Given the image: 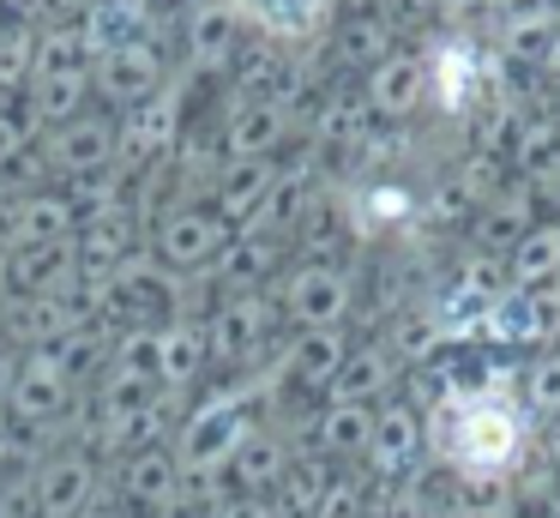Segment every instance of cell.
<instances>
[{
  "mask_svg": "<svg viewBox=\"0 0 560 518\" xmlns=\"http://www.w3.org/2000/svg\"><path fill=\"white\" fill-rule=\"evenodd\" d=\"M254 422H259V392H254L247 373H242V380H223L218 392H206L182 422H175V446H170V452H175V464H182V476L223 470Z\"/></svg>",
  "mask_w": 560,
  "mask_h": 518,
  "instance_id": "2",
  "label": "cell"
},
{
  "mask_svg": "<svg viewBox=\"0 0 560 518\" xmlns=\"http://www.w3.org/2000/svg\"><path fill=\"white\" fill-rule=\"evenodd\" d=\"M182 139H187V79H170L151 103L115 115V145H121V163L133 169V175L163 169Z\"/></svg>",
  "mask_w": 560,
  "mask_h": 518,
  "instance_id": "4",
  "label": "cell"
},
{
  "mask_svg": "<svg viewBox=\"0 0 560 518\" xmlns=\"http://www.w3.org/2000/svg\"><path fill=\"white\" fill-rule=\"evenodd\" d=\"M151 24H158L151 0H85L79 31L91 36V48H97V55H115V48L139 43V36H158Z\"/></svg>",
  "mask_w": 560,
  "mask_h": 518,
  "instance_id": "29",
  "label": "cell"
},
{
  "mask_svg": "<svg viewBox=\"0 0 560 518\" xmlns=\"http://www.w3.org/2000/svg\"><path fill=\"white\" fill-rule=\"evenodd\" d=\"M211 368V349H206V320H170L151 332V373H158L163 392H187L199 385Z\"/></svg>",
  "mask_w": 560,
  "mask_h": 518,
  "instance_id": "22",
  "label": "cell"
},
{
  "mask_svg": "<svg viewBox=\"0 0 560 518\" xmlns=\"http://www.w3.org/2000/svg\"><path fill=\"white\" fill-rule=\"evenodd\" d=\"M85 211L67 199L61 187H31L7 205V229H13V248H31V241H73Z\"/></svg>",
  "mask_w": 560,
  "mask_h": 518,
  "instance_id": "24",
  "label": "cell"
},
{
  "mask_svg": "<svg viewBox=\"0 0 560 518\" xmlns=\"http://www.w3.org/2000/svg\"><path fill=\"white\" fill-rule=\"evenodd\" d=\"M235 229L223 223L211 205H170V211L151 223V260L170 265L175 277H211V265L223 260Z\"/></svg>",
  "mask_w": 560,
  "mask_h": 518,
  "instance_id": "5",
  "label": "cell"
},
{
  "mask_svg": "<svg viewBox=\"0 0 560 518\" xmlns=\"http://www.w3.org/2000/svg\"><path fill=\"white\" fill-rule=\"evenodd\" d=\"M242 19L271 43H302L331 19V0H242Z\"/></svg>",
  "mask_w": 560,
  "mask_h": 518,
  "instance_id": "31",
  "label": "cell"
},
{
  "mask_svg": "<svg viewBox=\"0 0 560 518\" xmlns=\"http://www.w3.org/2000/svg\"><path fill=\"white\" fill-rule=\"evenodd\" d=\"M350 332L343 325H326V332H295L290 344L278 349V373L283 385H295V392H331V380L343 373V361H350Z\"/></svg>",
  "mask_w": 560,
  "mask_h": 518,
  "instance_id": "20",
  "label": "cell"
},
{
  "mask_svg": "<svg viewBox=\"0 0 560 518\" xmlns=\"http://www.w3.org/2000/svg\"><path fill=\"white\" fill-rule=\"evenodd\" d=\"M0 284L19 301H37V296H55V289L79 284L73 241H31V248H13L0 260Z\"/></svg>",
  "mask_w": 560,
  "mask_h": 518,
  "instance_id": "19",
  "label": "cell"
},
{
  "mask_svg": "<svg viewBox=\"0 0 560 518\" xmlns=\"http://www.w3.org/2000/svg\"><path fill=\"white\" fill-rule=\"evenodd\" d=\"M271 181H278V157H254V163H223L218 187H211V211L223 217L230 229H247L259 217V205H266Z\"/></svg>",
  "mask_w": 560,
  "mask_h": 518,
  "instance_id": "27",
  "label": "cell"
},
{
  "mask_svg": "<svg viewBox=\"0 0 560 518\" xmlns=\"http://www.w3.org/2000/svg\"><path fill=\"white\" fill-rule=\"evenodd\" d=\"M518 416H536V422H555L560 416V344L542 349V356L524 368V380H518Z\"/></svg>",
  "mask_w": 560,
  "mask_h": 518,
  "instance_id": "36",
  "label": "cell"
},
{
  "mask_svg": "<svg viewBox=\"0 0 560 518\" xmlns=\"http://www.w3.org/2000/svg\"><path fill=\"white\" fill-rule=\"evenodd\" d=\"M368 108H374V120H410L416 108H428V60L416 55V48H392L386 60H380L374 72H368L362 84Z\"/></svg>",
  "mask_w": 560,
  "mask_h": 518,
  "instance_id": "21",
  "label": "cell"
},
{
  "mask_svg": "<svg viewBox=\"0 0 560 518\" xmlns=\"http://www.w3.org/2000/svg\"><path fill=\"white\" fill-rule=\"evenodd\" d=\"M139 241H145V223H139L133 205H109V211H91L73 235V253H79V277L103 284L115 277L127 260H139Z\"/></svg>",
  "mask_w": 560,
  "mask_h": 518,
  "instance_id": "15",
  "label": "cell"
},
{
  "mask_svg": "<svg viewBox=\"0 0 560 518\" xmlns=\"http://www.w3.org/2000/svg\"><path fill=\"white\" fill-rule=\"evenodd\" d=\"M283 139H290V115H283V103H266V96H230V115H223V127H218L223 163L278 157Z\"/></svg>",
  "mask_w": 560,
  "mask_h": 518,
  "instance_id": "17",
  "label": "cell"
},
{
  "mask_svg": "<svg viewBox=\"0 0 560 518\" xmlns=\"http://www.w3.org/2000/svg\"><path fill=\"white\" fill-rule=\"evenodd\" d=\"M199 518H283V513H278L271 494H223V500H211Z\"/></svg>",
  "mask_w": 560,
  "mask_h": 518,
  "instance_id": "38",
  "label": "cell"
},
{
  "mask_svg": "<svg viewBox=\"0 0 560 518\" xmlns=\"http://www.w3.org/2000/svg\"><path fill=\"white\" fill-rule=\"evenodd\" d=\"M43 356H49L73 385H97V380H103V368H109V332H103V325L67 332V337H55V344L43 349Z\"/></svg>",
  "mask_w": 560,
  "mask_h": 518,
  "instance_id": "34",
  "label": "cell"
},
{
  "mask_svg": "<svg viewBox=\"0 0 560 518\" xmlns=\"http://www.w3.org/2000/svg\"><path fill=\"white\" fill-rule=\"evenodd\" d=\"M283 464H290V440H283V428L254 422V428L242 434V446L230 452V464H223V482H230V494H271L278 476H283Z\"/></svg>",
  "mask_w": 560,
  "mask_h": 518,
  "instance_id": "25",
  "label": "cell"
},
{
  "mask_svg": "<svg viewBox=\"0 0 560 518\" xmlns=\"http://www.w3.org/2000/svg\"><path fill=\"white\" fill-rule=\"evenodd\" d=\"M506 272V289H542V284H560V229L555 223H536L518 248L500 260Z\"/></svg>",
  "mask_w": 560,
  "mask_h": 518,
  "instance_id": "33",
  "label": "cell"
},
{
  "mask_svg": "<svg viewBox=\"0 0 560 518\" xmlns=\"http://www.w3.org/2000/svg\"><path fill=\"white\" fill-rule=\"evenodd\" d=\"M115 494H121V518H175L187 513V482L170 446H139L115 470Z\"/></svg>",
  "mask_w": 560,
  "mask_h": 518,
  "instance_id": "8",
  "label": "cell"
},
{
  "mask_svg": "<svg viewBox=\"0 0 560 518\" xmlns=\"http://www.w3.org/2000/svg\"><path fill=\"white\" fill-rule=\"evenodd\" d=\"M103 470L91 452L79 446H61L43 464H31V500H37V518H85L97 506Z\"/></svg>",
  "mask_w": 560,
  "mask_h": 518,
  "instance_id": "10",
  "label": "cell"
},
{
  "mask_svg": "<svg viewBox=\"0 0 560 518\" xmlns=\"http://www.w3.org/2000/svg\"><path fill=\"white\" fill-rule=\"evenodd\" d=\"M242 0H194L182 24V55L194 72H230L242 60Z\"/></svg>",
  "mask_w": 560,
  "mask_h": 518,
  "instance_id": "14",
  "label": "cell"
},
{
  "mask_svg": "<svg viewBox=\"0 0 560 518\" xmlns=\"http://www.w3.org/2000/svg\"><path fill=\"white\" fill-rule=\"evenodd\" d=\"M194 277H175L170 265H158L151 253L127 260L115 277H103V320H121V325H139V332H158L170 320H194V301H187Z\"/></svg>",
  "mask_w": 560,
  "mask_h": 518,
  "instance_id": "3",
  "label": "cell"
},
{
  "mask_svg": "<svg viewBox=\"0 0 560 518\" xmlns=\"http://www.w3.org/2000/svg\"><path fill=\"white\" fill-rule=\"evenodd\" d=\"M163 84H170V60H163L158 36H139V43L115 48V55H97V72H91V91H97L115 115L151 103Z\"/></svg>",
  "mask_w": 560,
  "mask_h": 518,
  "instance_id": "9",
  "label": "cell"
},
{
  "mask_svg": "<svg viewBox=\"0 0 560 518\" xmlns=\"http://www.w3.org/2000/svg\"><path fill=\"white\" fill-rule=\"evenodd\" d=\"M422 452H428V416L416 404H404V398H386V404H380V416H374L368 476H380V482H392V488H398V482L422 464Z\"/></svg>",
  "mask_w": 560,
  "mask_h": 518,
  "instance_id": "16",
  "label": "cell"
},
{
  "mask_svg": "<svg viewBox=\"0 0 560 518\" xmlns=\"http://www.w3.org/2000/svg\"><path fill=\"white\" fill-rule=\"evenodd\" d=\"M283 248H290V241L266 235V229H235L223 260L211 265V284H223V296H254V289H266L271 277H278Z\"/></svg>",
  "mask_w": 560,
  "mask_h": 518,
  "instance_id": "23",
  "label": "cell"
},
{
  "mask_svg": "<svg viewBox=\"0 0 560 518\" xmlns=\"http://www.w3.org/2000/svg\"><path fill=\"white\" fill-rule=\"evenodd\" d=\"M7 313H13V301H7V284H0V332H7Z\"/></svg>",
  "mask_w": 560,
  "mask_h": 518,
  "instance_id": "41",
  "label": "cell"
},
{
  "mask_svg": "<svg viewBox=\"0 0 560 518\" xmlns=\"http://www.w3.org/2000/svg\"><path fill=\"white\" fill-rule=\"evenodd\" d=\"M13 373H19V356L0 349V410H7V398H13Z\"/></svg>",
  "mask_w": 560,
  "mask_h": 518,
  "instance_id": "40",
  "label": "cell"
},
{
  "mask_svg": "<svg viewBox=\"0 0 560 518\" xmlns=\"http://www.w3.org/2000/svg\"><path fill=\"white\" fill-rule=\"evenodd\" d=\"M37 151H43V169H55L61 181L121 163V145H115V120H109V115H97V108H85V115H73V120H61V127H49V133L37 139Z\"/></svg>",
  "mask_w": 560,
  "mask_h": 518,
  "instance_id": "13",
  "label": "cell"
},
{
  "mask_svg": "<svg viewBox=\"0 0 560 518\" xmlns=\"http://www.w3.org/2000/svg\"><path fill=\"white\" fill-rule=\"evenodd\" d=\"M331 48H338V60L343 67H368L374 72L380 60L398 48V31H392V19L386 12H374V7H355L350 19L338 24V36H331Z\"/></svg>",
  "mask_w": 560,
  "mask_h": 518,
  "instance_id": "32",
  "label": "cell"
},
{
  "mask_svg": "<svg viewBox=\"0 0 560 518\" xmlns=\"http://www.w3.org/2000/svg\"><path fill=\"white\" fill-rule=\"evenodd\" d=\"M392 380H398V356L386 344H355L343 373L331 380L326 404H386Z\"/></svg>",
  "mask_w": 560,
  "mask_h": 518,
  "instance_id": "28",
  "label": "cell"
},
{
  "mask_svg": "<svg viewBox=\"0 0 560 518\" xmlns=\"http://www.w3.org/2000/svg\"><path fill=\"white\" fill-rule=\"evenodd\" d=\"M374 518H446V506H440L434 488H404V482H398Z\"/></svg>",
  "mask_w": 560,
  "mask_h": 518,
  "instance_id": "37",
  "label": "cell"
},
{
  "mask_svg": "<svg viewBox=\"0 0 560 518\" xmlns=\"http://www.w3.org/2000/svg\"><path fill=\"white\" fill-rule=\"evenodd\" d=\"M338 470H343V464H331V458H319V452H290L278 488H271L278 513H283V518H314V506L326 500V488L338 482Z\"/></svg>",
  "mask_w": 560,
  "mask_h": 518,
  "instance_id": "30",
  "label": "cell"
},
{
  "mask_svg": "<svg viewBox=\"0 0 560 518\" xmlns=\"http://www.w3.org/2000/svg\"><path fill=\"white\" fill-rule=\"evenodd\" d=\"M530 229H536V193H530V181H524V187H494L482 205H476V248H482L488 260H506V253L530 235Z\"/></svg>",
  "mask_w": 560,
  "mask_h": 518,
  "instance_id": "26",
  "label": "cell"
},
{
  "mask_svg": "<svg viewBox=\"0 0 560 518\" xmlns=\"http://www.w3.org/2000/svg\"><path fill=\"white\" fill-rule=\"evenodd\" d=\"M350 211H355V229H362V235L368 229H398L416 217V193L404 187V181H362Z\"/></svg>",
  "mask_w": 560,
  "mask_h": 518,
  "instance_id": "35",
  "label": "cell"
},
{
  "mask_svg": "<svg viewBox=\"0 0 560 518\" xmlns=\"http://www.w3.org/2000/svg\"><path fill=\"white\" fill-rule=\"evenodd\" d=\"M175 518H199V513H175Z\"/></svg>",
  "mask_w": 560,
  "mask_h": 518,
  "instance_id": "44",
  "label": "cell"
},
{
  "mask_svg": "<svg viewBox=\"0 0 560 518\" xmlns=\"http://www.w3.org/2000/svg\"><path fill=\"white\" fill-rule=\"evenodd\" d=\"M79 404V385L67 380L61 368H55L43 349H25L19 356V373H13V398H7V416L19 422V428H61L67 416H73Z\"/></svg>",
  "mask_w": 560,
  "mask_h": 518,
  "instance_id": "11",
  "label": "cell"
},
{
  "mask_svg": "<svg viewBox=\"0 0 560 518\" xmlns=\"http://www.w3.org/2000/svg\"><path fill=\"white\" fill-rule=\"evenodd\" d=\"M271 325H278V301H266V289L254 296H223L206 313V349L223 368H259L271 344Z\"/></svg>",
  "mask_w": 560,
  "mask_h": 518,
  "instance_id": "7",
  "label": "cell"
},
{
  "mask_svg": "<svg viewBox=\"0 0 560 518\" xmlns=\"http://www.w3.org/2000/svg\"><path fill=\"white\" fill-rule=\"evenodd\" d=\"M355 308V277L338 272L331 260H302L290 277L278 284V320L295 332H326L343 325Z\"/></svg>",
  "mask_w": 560,
  "mask_h": 518,
  "instance_id": "6",
  "label": "cell"
},
{
  "mask_svg": "<svg viewBox=\"0 0 560 518\" xmlns=\"http://www.w3.org/2000/svg\"><path fill=\"white\" fill-rule=\"evenodd\" d=\"M428 440L446 446V458L458 464V476L500 482L524 458V416H518V404H506V398L452 385V392H440V416H428Z\"/></svg>",
  "mask_w": 560,
  "mask_h": 518,
  "instance_id": "1",
  "label": "cell"
},
{
  "mask_svg": "<svg viewBox=\"0 0 560 518\" xmlns=\"http://www.w3.org/2000/svg\"><path fill=\"white\" fill-rule=\"evenodd\" d=\"M536 446H542L548 470H555V476H560V416H555V422H542V440H536Z\"/></svg>",
  "mask_w": 560,
  "mask_h": 518,
  "instance_id": "39",
  "label": "cell"
},
{
  "mask_svg": "<svg viewBox=\"0 0 560 518\" xmlns=\"http://www.w3.org/2000/svg\"><path fill=\"white\" fill-rule=\"evenodd\" d=\"M494 344L506 349H555L560 344V284H542V289H506V296L494 301V313H488L482 325Z\"/></svg>",
  "mask_w": 560,
  "mask_h": 518,
  "instance_id": "12",
  "label": "cell"
},
{
  "mask_svg": "<svg viewBox=\"0 0 560 518\" xmlns=\"http://www.w3.org/2000/svg\"><path fill=\"white\" fill-rule=\"evenodd\" d=\"M85 518H121V513H109V506H91V513Z\"/></svg>",
  "mask_w": 560,
  "mask_h": 518,
  "instance_id": "42",
  "label": "cell"
},
{
  "mask_svg": "<svg viewBox=\"0 0 560 518\" xmlns=\"http://www.w3.org/2000/svg\"><path fill=\"white\" fill-rule=\"evenodd\" d=\"M422 60H428V103L440 115H470L476 96H482V48L470 36H440Z\"/></svg>",
  "mask_w": 560,
  "mask_h": 518,
  "instance_id": "18",
  "label": "cell"
},
{
  "mask_svg": "<svg viewBox=\"0 0 560 518\" xmlns=\"http://www.w3.org/2000/svg\"><path fill=\"white\" fill-rule=\"evenodd\" d=\"M488 7H518V0H488Z\"/></svg>",
  "mask_w": 560,
  "mask_h": 518,
  "instance_id": "43",
  "label": "cell"
}]
</instances>
